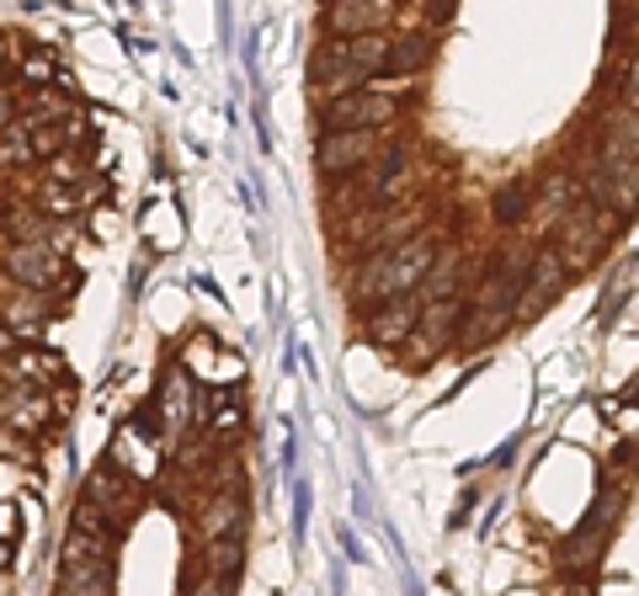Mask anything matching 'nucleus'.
Masks as SVG:
<instances>
[{
  "label": "nucleus",
  "instance_id": "nucleus-18",
  "mask_svg": "<svg viewBox=\"0 0 639 596\" xmlns=\"http://www.w3.org/2000/svg\"><path fill=\"white\" fill-rule=\"evenodd\" d=\"M49 80H53V59H49V53H27V59H22V86L43 91Z\"/></svg>",
  "mask_w": 639,
  "mask_h": 596
},
{
  "label": "nucleus",
  "instance_id": "nucleus-23",
  "mask_svg": "<svg viewBox=\"0 0 639 596\" xmlns=\"http://www.w3.org/2000/svg\"><path fill=\"white\" fill-rule=\"evenodd\" d=\"M214 431H240V410H219V416H214Z\"/></svg>",
  "mask_w": 639,
  "mask_h": 596
},
{
  "label": "nucleus",
  "instance_id": "nucleus-6",
  "mask_svg": "<svg viewBox=\"0 0 639 596\" xmlns=\"http://www.w3.org/2000/svg\"><path fill=\"white\" fill-rule=\"evenodd\" d=\"M331 53L352 65V70L373 80V75H384V59H390V38L384 32H368V38H346V43H331Z\"/></svg>",
  "mask_w": 639,
  "mask_h": 596
},
{
  "label": "nucleus",
  "instance_id": "nucleus-4",
  "mask_svg": "<svg viewBox=\"0 0 639 596\" xmlns=\"http://www.w3.org/2000/svg\"><path fill=\"white\" fill-rule=\"evenodd\" d=\"M421 331V299H384L379 310L368 314V335L379 346H400V341H411Z\"/></svg>",
  "mask_w": 639,
  "mask_h": 596
},
{
  "label": "nucleus",
  "instance_id": "nucleus-12",
  "mask_svg": "<svg viewBox=\"0 0 639 596\" xmlns=\"http://www.w3.org/2000/svg\"><path fill=\"white\" fill-rule=\"evenodd\" d=\"M112 469H134V475H155V448H145V431L124 427L112 442Z\"/></svg>",
  "mask_w": 639,
  "mask_h": 596
},
{
  "label": "nucleus",
  "instance_id": "nucleus-25",
  "mask_svg": "<svg viewBox=\"0 0 639 596\" xmlns=\"http://www.w3.org/2000/svg\"><path fill=\"white\" fill-rule=\"evenodd\" d=\"M0 570H6V544H0Z\"/></svg>",
  "mask_w": 639,
  "mask_h": 596
},
{
  "label": "nucleus",
  "instance_id": "nucleus-22",
  "mask_svg": "<svg viewBox=\"0 0 639 596\" xmlns=\"http://www.w3.org/2000/svg\"><path fill=\"white\" fill-rule=\"evenodd\" d=\"M49 214H75V197H70V192H49Z\"/></svg>",
  "mask_w": 639,
  "mask_h": 596
},
{
  "label": "nucleus",
  "instance_id": "nucleus-3",
  "mask_svg": "<svg viewBox=\"0 0 639 596\" xmlns=\"http://www.w3.org/2000/svg\"><path fill=\"white\" fill-rule=\"evenodd\" d=\"M373 149H379V139H373L368 128H352V134H325L315 149V166L325 170V176H346V170H363L373 160Z\"/></svg>",
  "mask_w": 639,
  "mask_h": 596
},
{
  "label": "nucleus",
  "instance_id": "nucleus-8",
  "mask_svg": "<svg viewBox=\"0 0 639 596\" xmlns=\"http://www.w3.org/2000/svg\"><path fill=\"white\" fill-rule=\"evenodd\" d=\"M11 277H22L32 287H49L59 277V251L53 245H27V251H11Z\"/></svg>",
  "mask_w": 639,
  "mask_h": 596
},
{
  "label": "nucleus",
  "instance_id": "nucleus-17",
  "mask_svg": "<svg viewBox=\"0 0 639 596\" xmlns=\"http://www.w3.org/2000/svg\"><path fill=\"white\" fill-rule=\"evenodd\" d=\"M495 214H501V224H522V218L533 214V203H528V192L522 187H507L495 197Z\"/></svg>",
  "mask_w": 639,
  "mask_h": 596
},
{
  "label": "nucleus",
  "instance_id": "nucleus-13",
  "mask_svg": "<svg viewBox=\"0 0 639 596\" xmlns=\"http://www.w3.org/2000/svg\"><path fill=\"white\" fill-rule=\"evenodd\" d=\"M160 421H166V431H181L193 421V383L181 379V373H171L166 389H160Z\"/></svg>",
  "mask_w": 639,
  "mask_h": 596
},
{
  "label": "nucleus",
  "instance_id": "nucleus-7",
  "mask_svg": "<svg viewBox=\"0 0 639 596\" xmlns=\"http://www.w3.org/2000/svg\"><path fill=\"white\" fill-rule=\"evenodd\" d=\"M240 517H246L240 496L219 490V496H208L203 511H197V533H203V538H235V533H240Z\"/></svg>",
  "mask_w": 639,
  "mask_h": 596
},
{
  "label": "nucleus",
  "instance_id": "nucleus-15",
  "mask_svg": "<svg viewBox=\"0 0 639 596\" xmlns=\"http://www.w3.org/2000/svg\"><path fill=\"white\" fill-rule=\"evenodd\" d=\"M197 565L208 575H235L240 570V544L235 538H208V549L197 554Z\"/></svg>",
  "mask_w": 639,
  "mask_h": 596
},
{
  "label": "nucleus",
  "instance_id": "nucleus-26",
  "mask_svg": "<svg viewBox=\"0 0 639 596\" xmlns=\"http://www.w3.org/2000/svg\"><path fill=\"white\" fill-rule=\"evenodd\" d=\"M0 65H6V43H0Z\"/></svg>",
  "mask_w": 639,
  "mask_h": 596
},
{
  "label": "nucleus",
  "instance_id": "nucleus-19",
  "mask_svg": "<svg viewBox=\"0 0 639 596\" xmlns=\"http://www.w3.org/2000/svg\"><path fill=\"white\" fill-rule=\"evenodd\" d=\"M507 325V310H480L474 320H469V331H464V341H491L495 331Z\"/></svg>",
  "mask_w": 639,
  "mask_h": 596
},
{
  "label": "nucleus",
  "instance_id": "nucleus-5",
  "mask_svg": "<svg viewBox=\"0 0 639 596\" xmlns=\"http://www.w3.org/2000/svg\"><path fill=\"white\" fill-rule=\"evenodd\" d=\"M394 22V0H336L331 6V32L342 38H368Z\"/></svg>",
  "mask_w": 639,
  "mask_h": 596
},
{
  "label": "nucleus",
  "instance_id": "nucleus-14",
  "mask_svg": "<svg viewBox=\"0 0 639 596\" xmlns=\"http://www.w3.org/2000/svg\"><path fill=\"white\" fill-rule=\"evenodd\" d=\"M560 283H566V256H560V251H543L539 272H533V283H528V293H522V299H533V304H539V299H549Z\"/></svg>",
  "mask_w": 639,
  "mask_h": 596
},
{
  "label": "nucleus",
  "instance_id": "nucleus-9",
  "mask_svg": "<svg viewBox=\"0 0 639 596\" xmlns=\"http://www.w3.org/2000/svg\"><path fill=\"white\" fill-rule=\"evenodd\" d=\"M363 86H368V80L352 70V65H342L331 48H325V53L315 59V91H325L331 101H336V96H346V91H363Z\"/></svg>",
  "mask_w": 639,
  "mask_h": 596
},
{
  "label": "nucleus",
  "instance_id": "nucleus-16",
  "mask_svg": "<svg viewBox=\"0 0 639 596\" xmlns=\"http://www.w3.org/2000/svg\"><path fill=\"white\" fill-rule=\"evenodd\" d=\"M101 554H107V538H91V533L75 527L70 544H65V565H91V559H101Z\"/></svg>",
  "mask_w": 639,
  "mask_h": 596
},
{
  "label": "nucleus",
  "instance_id": "nucleus-1",
  "mask_svg": "<svg viewBox=\"0 0 639 596\" xmlns=\"http://www.w3.org/2000/svg\"><path fill=\"white\" fill-rule=\"evenodd\" d=\"M432 262H438L432 235L411 240V245H394L384 256H373V266L363 272L357 293H363V299H405L411 287H421V277L432 272Z\"/></svg>",
  "mask_w": 639,
  "mask_h": 596
},
{
  "label": "nucleus",
  "instance_id": "nucleus-24",
  "mask_svg": "<svg viewBox=\"0 0 639 596\" xmlns=\"http://www.w3.org/2000/svg\"><path fill=\"white\" fill-rule=\"evenodd\" d=\"M0 128H11V96H0Z\"/></svg>",
  "mask_w": 639,
  "mask_h": 596
},
{
  "label": "nucleus",
  "instance_id": "nucleus-21",
  "mask_svg": "<svg viewBox=\"0 0 639 596\" xmlns=\"http://www.w3.org/2000/svg\"><path fill=\"white\" fill-rule=\"evenodd\" d=\"M80 176V160L75 155H53V182H75Z\"/></svg>",
  "mask_w": 639,
  "mask_h": 596
},
{
  "label": "nucleus",
  "instance_id": "nucleus-11",
  "mask_svg": "<svg viewBox=\"0 0 639 596\" xmlns=\"http://www.w3.org/2000/svg\"><path fill=\"white\" fill-rule=\"evenodd\" d=\"M107 592H112V575H107L101 559H91V565H65V575H59V596H107Z\"/></svg>",
  "mask_w": 639,
  "mask_h": 596
},
{
  "label": "nucleus",
  "instance_id": "nucleus-2",
  "mask_svg": "<svg viewBox=\"0 0 639 596\" xmlns=\"http://www.w3.org/2000/svg\"><path fill=\"white\" fill-rule=\"evenodd\" d=\"M394 113H400V101H394L390 91H346L336 96L331 107H325V134H352V128H384V123H394Z\"/></svg>",
  "mask_w": 639,
  "mask_h": 596
},
{
  "label": "nucleus",
  "instance_id": "nucleus-10",
  "mask_svg": "<svg viewBox=\"0 0 639 596\" xmlns=\"http://www.w3.org/2000/svg\"><path fill=\"white\" fill-rule=\"evenodd\" d=\"M432 65V38H421V32H411V38H390V59H384V75H416Z\"/></svg>",
  "mask_w": 639,
  "mask_h": 596
},
{
  "label": "nucleus",
  "instance_id": "nucleus-20",
  "mask_svg": "<svg viewBox=\"0 0 639 596\" xmlns=\"http://www.w3.org/2000/svg\"><path fill=\"white\" fill-rule=\"evenodd\" d=\"M6 320H11V325H27V331H32V325L43 320V310H38V304H11V310H6Z\"/></svg>",
  "mask_w": 639,
  "mask_h": 596
}]
</instances>
